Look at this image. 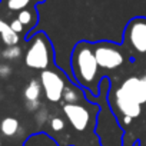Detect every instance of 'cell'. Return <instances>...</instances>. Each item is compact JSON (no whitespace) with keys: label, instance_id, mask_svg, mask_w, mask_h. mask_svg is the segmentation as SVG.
I'll return each instance as SVG.
<instances>
[{"label":"cell","instance_id":"3957f363","mask_svg":"<svg viewBox=\"0 0 146 146\" xmlns=\"http://www.w3.org/2000/svg\"><path fill=\"white\" fill-rule=\"evenodd\" d=\"M96 133L99 136L100 145L103 146H120L122 132L116 120L110 113H100Z\"/></svg>","mask_w":146,"mask_h":146},{"label":"cell","instance_id":"9a60e30c","mask_svg":"<svg viewBox=\"0 0 146 146\" xmlns=\"http://www.w3.org/2000/svg\"><path fill=\"white\" fill-rule=\"evenodd\" d=\"M32 0H7V9L13 12H20L30 5Z\"/></svg>","mask_w":146,"mask_h":146},{"label":"cell","instance_id":"ba28073f","mask_svg":"<svg viewBox=\"0 0 146 146\" xmlns=\"http://www.w3.org/2000/svg\"><path fill=\"white\" fill-rule=\"evenodd\" d=\"M119 89L126 96L136 100L137 103H140V105L146 103V82L142 78H136V76L127 78L126 80L122 82Z\"/></svg>","mask_w":146,"mask_h":146},{"label":"cell","instance_id":"44dd1931","mask_svg":"<svg viewBox=\"0 0 146 146\" xmlns=\"http://www.w3.org/2000/svg\"><path fill=\"white\" fill-rule=\"evenodd\" d=\"M26 109L29 112H37L40 109V100H35V102H26Z\"/></svg>","mask_w":146,"mask_h":146},{"label":"cell","instance_id":"5bb4252c","mask_svg":"<svg viewBox=\"0 0 146 146\" xmlns=\"http://www.w3.org/2000/svg\"><path fill=\"white\" fill-rule=\"evenodd\" d=\"M22 56V49L16 44V46H7L3 52H2V57L5 60H17Z\"/></svg>","mask_w":146,"mask_h":146},{"label":"cell","instance_id":"6da1fadb","mask_svg":"<svg viewBox=\"0 0 146 146\" xmlns=\"http://www.w3.org/2000/svg\"><path fill=\"white\" fill-rule=\"evenodd\" d=\"M99 63L95 56V49L89 46L88 43L78 44L73 53V70L78 82H80L83 86L90 88L96 93V88L93 86L98 75H99Z\"/></svg>","mask_w":146,"mask_h":146},{"label":"cell","instance_id":"8992f818","mask_svg":"<svg viewBox=\"0 0 146 146\" xmlns=\"http://www.w3.org/2000/svg\"><path fill=\"white\" fill-rule=\"evenodd\" d=\"M63 113L67 117L69 123L73 126V129L78 132L86 130L90 123V112L86 106L80 103H64Z\"/></svg>","mask_w":146,"mask_h":146},{"label":"cell","instance_id":"2e32d148","mask_svg":"<svg viewBox=\"0 0 146 146\" xmlns=\"http://www.w3.org/2000/svg\"><path fill=\"white\" fill-rule=\"evenodd\" d=\"M49 120V110L46 108H40L37 112H35V122L39 126H43Z\"/></svg>","mask_w":146,"mask_h":146},{"label":"cell","instance_id":"e0dca14e","mask_svg":"<svg viewBox=\"0 0 146 146\" xmlns=\"http://www.w3.org/2000/svg\"><path fill=\"white\" fill-rule=\"evenodd\" d=\"M17 19L23 23V26H30L32 22H33V15H32V12H29L27 9H23V10L19 12Z\"/></svg>","mask_w":146,"mask_h":146},{"label":"cell","instance_id":"7402d4cb","mask_svg":"<svg viewBox=\"0 0 146 146\" xmlns=\"http://www.w3.org/2000/svg\"><path fill=\"white\" fill-rule=\"evenodd\" d=\"M130 122H132V117H129V116H122V123H123V125H130Z\"/></svg>","mask_w":146,"mask_h":146},{"label":"cell","instance_id":"4fadbf2b","mask_svg":"<svg viewBox=\"0 0 146 146\" xmlns=\"http://www.w3.org/2000/svg\"><path fill=\"white\" fill-rule=\"evenodd\" d=\"M82 99V93L73 86H66L63 92V100L64 103H79Z\"/></svg>","mask_w":146,"mask_h":146},{"label":"cell","instance_id":"9c48e42d","mask_svg":"<svg viewBox=\"0 0 146 146\" xmlns=\"http://www.w3.org/2000/svg\"><path fill=\"white\" fill-rule=\"evenodd\" d=\"M115 106L122 116H129L132 119L139 117L142 113V105L133 100L132 98L126 96L120 89L115 90Z\"/></svg>","mask_w":146,"mask_h":146},{"label":"cell","instance_id":"cb8c5ba5","mask_svg":"<svg viewBox=\"0 0 146 146\" xmlns=\"http://www.w3.org/2000/svg\"><path fill=\"white\" fill-rule=\"evenodd\" d=\"M142 79H143V80H145V82H146V75H145V76H143V78H142Z\"/></svg>","mask_w":146,"mask_h":146},{"label":"cell","instance_id":"ac0fdd59","mask_svg":"<svg viewBox=\"0 0 146 146\" xmlns=\"http://www.w3.org/2000/svg\"><path fill=\"white\" fill-rule=\"evenodd\" d=\"M64 126H66V123H64V120L62 117L54 116V117L50 119V127H52L53 132H62L64 129Z\"/></svg>","mask_w":146,"mask_h":146},{"label":"cell","instance_id":"52a82bcc","mask_svg":"<svg viewBox=\"0 0 146 146\" xmlns=\"http://www.w3.org/2000/svg\"><path fill=\"white\" fill-rule=\"evenodd\" d=\"M126 39L137 53H146V19H135L127 25Z\"/></svg>","mask_w":146,"mask_h":146},{"label":"cell","instance_id":"277c9868","mask_svg":"<svg viewBox=\"0 0 146 146\" xmlns=\"http://www.w3.org/2000/svg\"><path fill=\"white\" fill-rule=\"evenodd\" d=\"M40 83L43 88V93L49 102L57 103L63 99V92L66 88L64 79L56 70L44 69L40 73Z\"/></svg>","mask_w":146,"mask_h":146},{"label":"cell","instance_id":"5b68a950","mask_svg":"<svg viewBox=\"0 0 146 146\" xmlns=\"http://www.w3.org/2000/svg\"><path fill=\"white\" fill-rule=\"evenodd\" d=\"M93 49H95V56H96V60H98L100 69L113 70V69H117L119 66H122L125 62L122 52L115 44L99 43Z\"/></svg>","mask_w":146,"mask_h":146},{"label":"cell","instance_id":"d4e9b609","mask_svg":"<svg viewBox=\"0 0 146 146\" xmlns=\"http://www.w3.org/2000/svg\"><path fill=\"white\" fill-rule=\"evenodd\" d=\"M0 146H2V140H0Z\"/></svg>","mask_w":146,"mask_h":146},{"label":"cell","instance_id":"d6986e66","mask_svg":"<svg viewBox=\"0 0 146 146\" xmlns=\"http://www.w3.org/2000/svg\"><path fill=\"white\" fill-rule=\"evenodd\" d=\"M12 66L7 63H0V78L2 79H7L12 75Z\"/></svg>","mask_w":146,"mask_h":146},{"label":"cell","instance_id":"ffe728a7","mask_svg":"<svg viewBox=\"0 0 146 146\" xmlns=\"http://www.w3.org/2000/svg\"><path fill=\"white\" fill-rule=\"evenodd\" d=\"M9 26H10V27H12V29H13L16 33H22V32L25 30V26H23V23H22V22H20L17 17H16V19H13V20L9 23Z\"/></svg>","mask_w":146,"mask_h":146},{"label":"cell","instance_id":"7c38bea8","mask_svg":"<svg viewBox=\"0 0 146 146\" xmlns=\"http://www.w3.org/2000/svg\"><path fill=\"white\" fill-rule=\"evenodd\" d=\"M0 37H2V42L6 44V46H16L19 43V33H16L10 26L9 23L5 25V27L2 29V32H0Z\"/></svg>","mask_w":146,"mask_h":146},{"label":"cell","instance_id":"30bf717a","mask_svg":"<svg viewBox=\"0 0 146 146\" xmlns=\"http://www.w3.org/2000/svg\"><path fill=\"white\" fill-rule=\"evenodd\" d=\"M42 93H43V88H42L40 80L32 79L23 90V98L26 102H35V100H40Z\"/></svg>","mask_w":146,"mask_h":146},{"label":"cell","instance_id":"7a4b0ae2","mask_svg":"<svg viewBox=\"0 0 146 146\" xmlns=\"http://www.w3.org/2000/svg\"><path fill=\"white\" fill-rule=\"evenodd\" d=\"M52 60V47L44 36V33H39L30 42L26 53H25V63L30 69L44 70L49 67Z\"/></svg>","mask_w":146,"mask_h":146},{"label":"cell","instance_id":"8fae6325","mask_svg":"<svg viewBox=\"0 0 146 146\" xmlns=\"http://www.w3.org/2000/svg\"><path fill=\"white\" fill-rule=\"evenodd\" d=\"M0 132L6 137H13L20 132V122L16 117L7 116L0 122Z\"/></svg>","mask_w":146,"mask_h":146},{"label":"cell","instance_id":"603a6c76","mask_svg":"<svg viewBox=\"0 0 146 146\" xmlns=\"http://www.w3.org/2000/svg\"><path fill=\"white\" fill-rule=\"evenodd\" d=\"M5 25H6V23H5V22L2 20V17H0V32H2V29L5 27Z\"/></svg>","mask_w":146,"mask_h":146}]
</instances>
